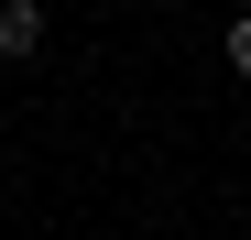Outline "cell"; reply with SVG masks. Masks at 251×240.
Masks as SVG:
<instances>
[{
	"instance_id": "7a4b0ae2",
	"label": "cell",
	"mask_w": 251,
	"mask_h": 240,
	"mask_svg": "<svg viewBox=\"0 0 251 240\" xmlns=\"http://www.w3.org/2000/svg\"><path fill=\"white\" fill-rule=\"evenodd\" d=\"M219 55H229V76H240V88H251V11H240V22L219 33Z\"/></svg>"
},
{
	"instance_id": "6da1fadb",
	"label": "cell",
	"mask_w": 251,
	"mask_h": 240,
	"mask_svg": "<svg viewBox=\"0 0 251 240\" xmlns=\"http://www.w3.org/2000/svg\"><path fill=\"white\" fill-rule=\"evenodd\" d=\"M44 55V0H0V66H33Z\"/></svg>"
}]
</instances>
